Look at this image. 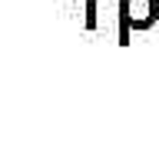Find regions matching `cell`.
<instances>
[{
  "instance_id": "cell-2",
  "label": "cell",
  "mask_w": 159,
  "mask_h": 149,
  "mask_svg": "<svg viewBox=\"0 0 159 149\" xmlns=\"http://www.w3.org/2000/svg\"><path fill=\"white\" fill-rule=\"evenodd\" d=\"M73 3H83L86 7V17H83V27L89 30V33H96L99 30V3H109V0H73Z\"/></svg>"
},
{
  "instance_id": "cell-1",
  "label": "cell",
  "mask_w": 159,
  "mask_h": 149,
  "mask_svg": "<svg viewBox=\"0 0 159 149\" xmlns=\"http://www.w3.org/2000/svg\"><path fill=\"white\" fill-rule=\"evenodd\" d=\"M116 13H119V47H129L133 33L156 27L159 0H116Z\"/></svg>"
}]
</instances>
